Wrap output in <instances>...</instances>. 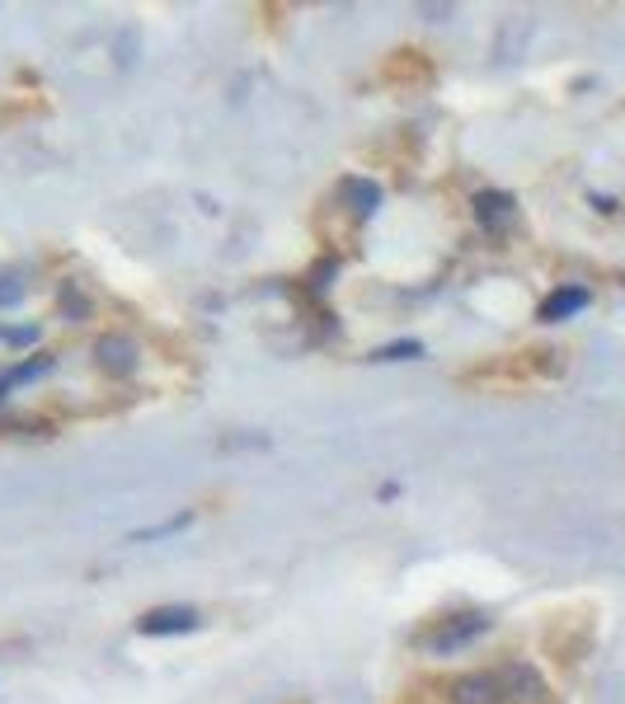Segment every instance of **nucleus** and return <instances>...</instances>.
Returning a JSON list of instances; mask_svg holds the SVG:
<instances>
[{"label":"nucleus","instance_id":"obj_4","mask_svg":"<svg viewBox=\"0 0 625 704\" xmlns=\"http://www.w3.org/2000/svg\"><path fill=\"white\" fill-rule=\"evenodd\" d=\"M593 296H588V287H560V292H550L546 296V306H541V320H569V315H579Z\"/></svg>","mask_w":625,"mask_h":704},{"label":"nucleus","instance_id":"obj_7","mask_svg":"<svg viewBox=\"0 0 625 704\" xmlns=\"http://www.w3.org/2000/svg\"><path fill=\"white\" fill-rule=\"evenodd\" d=\"M99 362L113 366V372H132V366H136V348L128 339H103L99 343Z\"/></svg>","mask_w":625,"mask_h":704},{"label":"nucleus","instance_id":"obj_3","mask_svg":"<svg viewBox=\"0 0 625 704\" xmlns=\"http://www.w3.org/2000/svg\"><path fill=\"white\" fill-rule=\"evenodd\" d=\"M136 629H142V634H188V629H198V610L161 606V610H146L142 620H136Z\"/></svg>","mask_w":625,"mask_h":704},{"label":"nucleus","instance_id":"obj_1","mask_svg":"<svg viewBox=\"0 0 625 704\" xmlns=\"http://www.w3.org/2000/svg\"><path fill=\"white\" fill-rule=\"evenodd\" d=\"M447 700L451 704H508V691H503L498 672H465V676L451 681Z\"/></svg>","mask_w":625,"mask_h":704},{"label":"nucleus","instance_id":"obj_5","mask_svg":"<svg viewBox=\"0 0 625 704\" xmlns=\"http://www.w3.org/2000/svg\"><path fill=\"white\" fill-rule=\"evenodd\" d=\"M475 211H480V221L490 226V231H503V226H513V198H508V193H480Z\"/></svg>","mask_w":625,"mask_h":704},{"label":"nucleus","instance_id":"obj_8","mask_svg":"<svg viewBox=\"0 0 625 704\" xmlns=\"http://www.w3.org/2000/svg\"><path fill=\"white\" fill-rule=\"evenodd\" d=\"M376 358H381V362H401V358H419V343H395V348H381Z\"/></svg>","mask_w":625,"mask_h":704},{"label":"nucleus","instance_id":"obj_2","mask_svg":"<svg viewBox=\"0 0 625 704\" xmlns=\"http://www.w3.org/2000/svg\"><path fill=\"white\" fill-rule=\"evenodd\" d=\"M490 629V620H484V615H457V620H447L438 634H428L424 639V648L428 653H457V648H465L471 639H480V634Z\"/></svg>","mask_w":625,"mask_h":704},{"label":"nucleus","instance_id":"obj_6","mask_svg":"<svg viewBox=\"0 0 625 704\" xmlns=\"http://www.w3.org/2000/svg\"><path fill=\"white\" fill-rule=\"evenodd\" d=\"M343 198L353 202L358 217H372L376 202H381V188H376L372 179H343Z\"/></svg>","mask_w":625,"mask_h":704}]
</instances>
